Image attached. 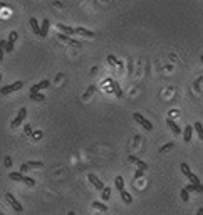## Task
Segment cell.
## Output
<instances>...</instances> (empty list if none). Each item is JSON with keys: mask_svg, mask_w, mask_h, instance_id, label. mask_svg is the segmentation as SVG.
<instances>
[{"mask_svg": "<svg viewBox=\"0 0 203 215\" xmlns=\"http://www.w3.org/2000/svg\"><path fill=\"white\" fill-rule=\"evenodd\" d=\"M8 178L13 180V182H24V173H20V172H12V173H8Z\"/></svg>", "mask_w": 203, "mask_h": 215, "instance_id": "16", "label": "cell"}, {"mask_svg": "<svg viewBox=\"0 0 203 215\" xmlns=\"http://www.w3.org/2000/svg\"><path fill=\"white\" fill-rule=\"evenodd\" d=\"M180 197H181L183 202H188V200H190V192H188L186 188H183L181 192H180Z\"/></svg>", "mask_w": 203, "mask_h": 215, "instance_id": "26", "label": "cell"}, {"mask_svg": "<svg viewBox=\"0 0 203 215\" xmlns=\"http://www.w3.org/2000/svg\"><path fill=\"white\" fill-rule=\"evenodd\" d=\"M25 116H27V109H25V108H20V109H19V114L15 116V119L12 121V128H17V126H20L22 121L25 119Z\"/></svg>", "mask_w": 203, "mask_h": 215, "instance_id": "5", "label": "cell"}, {"mask_svg": "<svg viewBox=\"0 0 203 215\" xmlns=\"http://www.w3.org/2000/svg\"><path fill=\"white\" fill-rule=\"evenodd\" d=\"M76 34H79V36H84V37H89V39L96 37V34H94L93 30H88V29H84V27H76Z\"/></svg>", "mask_w": 203, "mask_h": 215, "instance_id": "10", "label": "cell"}, {"mask_svg": "<svg viewBox=\"0 0 203 215\" xmlns=\"http://www.w3.org/2000/svg\"><path fill=\"white\" fill-rule=\"evenodd\" d=\"M3 165H5V167H10V165H12V158H10V156H5V160H3Z\"/></svg>", "mask_w": 203, "mask_h": 215, "instance_id": "34", "label": "cell"}, {"mask_svg": "<svg viewBox=\"0 0 203 215\" xmlns=\"http://www.w3.org/2000/svg\"><path fill=\"white\" fill-rule=\"evenodd\" d=\"M0 81H2V74H0Z\"/></svg>", "mask_w": 203, "mask_h": 215, "instance_id": "41", "label": "cell"}, {"mask_svg": "<svg viewBox=\"0 0 203 215\" xmlns=\"http://www.w3.org/2000/svg\"><path fill=\"white\" fill-rule=\"evenodd\" d=\"M93 208L99 210V212H106V210H108V205L104 202H93Z\"/></svg>", "mask_w": 203, "mask_h": 215, "instance_id": "20", "label": "cell"}, {"mask_svg": "<svg viewBox=\"0 0 203 215\" xmlns=\"http://www.w3.org/2000/svg\"><path fill=\"white\" fill-rule=\"evenodd\" d=\"M121 198H123L124 203H131V202H133V197L126 192V190H123V192H121Z\"/></svg>", "mask_w": 203, "mask_h": 215, "instance_id": "23", "label": "cell"}, {"mask_svg": "<svg viewBox=\"0 0 203 215\" xmlns=\"http://www.w3.org/2000/svg\"><path fill=\"white\" fill-rule=\"evenodd\" d=\"M49 84H51V82L49 81H47V79H44V81H40V82H39V91H40V89H45V87H49Z\"/></svg>", "mask_w": 203, "mask_h": 215, "instance_id": "30", "label": "cell"}, {"mask_svg": "<svg viewBox=\"0 0 203 215\" xmlns=\"http://www.w3.org/2000/svg\"><path fill=\"white\" fill-rule=\"evenodd\" d=\"M166 124L170 126V130H171L175 135H181V128H180V126H178V124H176V123H175V121H173L171 118H168V119H166Z\"/></svg>", "mask_w": 203, "mask_h": 215, "instance_id": "12", "label": "cell"}, {"mask_svg": "<svg viewBox=\"0 0 203 215\" xmlns=\"http://www.w3.org/2000/svg\"><path fill=\"white\" fill-rule=\"evenodd\" d=\"M143 173H144L143 170H138V172L134 173V178H136V180H138V178H141V177H143Z\"/></svg>", "mask_w": 203, "mask_h": 215, "instance_id": "35", "label": "cell"}, {"mask_svg": "<svg viewBox=\"0 0 203 215\" xmlns=\"http://www.w3.org/2000/svg\"><path fill=\"white\" fill-rule=\"evenodd\" d=\"M30 92H39V86H37V84L32 86V87H30Z\"/></svg>", "mask_w": 203, "mask_h": 215, "instance_id": "37", "label": "cell"}, {"mask_svg": "<svg viewBox=\"0 0 203 215\" xmlns=\"http://www.w3.org/2000/svg\"><path fill=\"white\" fill-rule=\"evenodd\" d=\"M114 185H116V188H118V192H119V193L123 192V190H124V180H123V177H116Z\"/></svg>", "mask_w": 203, "mask_h": 215, "instance_id": "19", "label": "cell"}, {"mask_svg": "<svg viewBox=\"0 0 203 215\" xmlns=\"http://www.w3.org/2000/svg\"><path fill=\"white\" fill-rule=\"evenodd\" d=\"M200 61H201V62H203V54H201V56H200Z\"/></svg>", "mask_w": 203, "mask_h": 215, "instance_id": "40", "label": "cell"}, {"mask_svg": "<svg viewBox=\"0 0 203 215\" xmlns=\"http://www.w3.org/2000/svg\"><path fill=\"white\" fill-rule=\"evenodd\" d=\"M25 135H29V136L32 135V128H30V124H25Z\"/></svg>", "mask_w": 203, "mask_h": 215, "instance_id": "36", "label": "cell"}, {"mask_svg": "<svg viewBox=\"0 0 203 215\" xmlns=\"http://www.w3.org/2000/svg\"><path fill=\"white\" fill-rule=\"evenodd\" d=\"M109 198H111V188L104 187V190H103V200H104V202H108Z\"/></svg>", "mask_w": 203, "mask_h": 215, "instance_id": "27", "label": "cell"}, {"mask_svg": "<svg viewBox=\"0 0 203 215\" xmlns=\"http://www.w3.org/2000/svg\"><path fill=\"white\" fill-rule=\"evenodd\" d=\"M42 167H44L42 161H29V163H24L22 167H20V173H25L30 168H42Z\"/></svg>", "mask_w": 203, "mask_h": 215, "instance_id": "6", "label": "cell"}, {"mask_svg": "<svg viewBox=\"0 0 203 215\" xmlns=\"http://www.w3.org/2000/svg\"><path fill=\"white\" fill-rule=\"evenodd\" d=\"M128 160L131 161V163H134V165H136V167H138L139 170H143V172H144V170H148V165L144 163L143 160H139L138 156H134V155H129V158H128Z\"/></svg>", "mask_w": 203, "mask_h": 215, "instance_id": "8", "label": "cell"}, {"mask_svg": "<svg viewBox=\"0 0 203 215\" xmlns=\"http://www.w3.org/2000/svg\"><path fill=\"white\" fill-rule=\"evenodd\" d=\"M180 170L183 172V175H185L186 178H190L191 175H193V173H191V170H190V167H188L186 163H181V165H180Z\"/></svg>", "mask_w": 203, "mask_h": 215, "instance_id": "21", "label": "cell"}, {"mask_svg": "<svg viewBox=\"0 0 203 215\" xmlns=\"http://www.w3.org/2000/svg\"><path fill=\"white\" fill-rule=\"evenodd\" d=\"M0 215H3V213H2V212H0Z\"/></svg>", "mask_w": 203, "mask_h": 215, "instance_id": "42", "label": "cell"}, {"mask_svg": "<svg viewBox=\"0 0 203 215\" xmlns=\"http://www.w3.org/2000/svg\"><path fill=\"white\" fill-rule=\"evenodd\" d=\"M57 29H59L62 34H66V36H72V34H76V29H72L69 25H64V24H57Z\"/></svg>", "mask_w": 203, "mask_h": 215, "instance_id": "11", "label": "cell"}, {"mask_svg": "<svg viewBox=\"0 0 203 215\" xmlns=\"http://www.w3.org/2000/svg\"><path fill=\"white\" fill-rule=\"evenodd\" d=\"M185 188L188 190V192H198V193H201V192H203V185H193V183H188Z\"/></svg>", "mask_w": 203, "mask_h": 215, "instance_id": "17", "label": "cell"}, {"mask_svg": "<svg viewBox=\"0 0 203 215\" xmlns=\"http://www.w3.org/2000/svg\"><path fill=\"white\" fill-rule=\"evenodd\" d=\"M133 118H134V121H138V123L141 124V126H143V128L146 130V131H151V130H153V124L149 123V121H148L146 118H144L143 114H139V113H134V114H133Z\"/></svg>", "mask_w": 203, "mask_h": 215, "instance_id": "3", "label": "cell"}, {"mask_svg": "<svg viewBox=\"0 0 203 215\" xmlns=\"http://www.w3.org/2000/svg\"><path fill=\"white\" fill-rule=\"evenodd\" d=\"M94 91H96V86H89V87H88V91H86V92H84V96H83V99H84V101H88V99H89V97H91V94H93V92H94Z\"/></svg>", "mask_w": 203, "mask_h": 215, "instance_id": "24", "label": "cell"}, {"mask_svg": "<svg viewBox=\"0 0 203 215\" xmlns=\"http://www.w3.org/2000/svg\"><path fill=\"white\" fill-rule=\"evenodd\" d=\"M175 148V143H166L165 146H161L159 148V153H166V151H170V150H173Z\"/></svg>", "mask_w": 203, "mask_h": 215, "instance_id": "25", "label": "cell"}, {"mask_svg": "<svg viewBox=\"0 0 203 215\" xmlns=\"http://www.w3.org/2000/svg\"><path fill=\"white\" fill-rule=\"evenodd\" d=\"M7 46V41H0V61L3 59V49Z\"/></svg>", "mask_w": 203, "mask_h": 215, "instance_id": "31", "label": "cell"}, {"mask_svg": "<svg viewBox=\"0 0 203 215\" xmlns=\"http://www.w3.org/2000/svg\"><path fill=\"white\" fill-rule=\"evenodd\" d=\"M22 183L29 185V187H34V185H35V180L30 178V177H25V175H24V182H22Z\"/></svg>", "mask_w": 203, "mask_h": 215, "instance_id": "28", "label": "cell"}, {"mask_svg": "<svg viewBox=\"0 0 203 215\" xmlns=\"http://www.w3.org/2000/svg\"><path fill=\"white\" fill-rule=\"evenodd\" d=\"M5 198H7V202H8V203L12 205V208L15 210L17 213H22V212H24V207H22V205H20V203L17 202V198L13 197V195H12L10 192H7V193H5Z\"/></svg>", "mask_w": 203, "mask_h": 215, "instance_id": "2", "label": "cell"}, {"mask_svg": "<svg viewBox=\"0 0 203 215\" xmlns=\"http://www.w3.org/2000/svg\"><path fill=\"white\" fill-rule=\"evenodd\" d=\"M29 97H30L32 101H37V102L45 101V96H44V94H40V92H30V94H29Z\"/></svg>", "mask_w": 203, "mask_h": 215, "instance_id": "18", "label": "cell"}, {"mask_svg": "<svg viewBox=\"0 0 203 215\" xmlns=\"http://www.w3.org/2000/svg\"><path fill=\"white\" fill-rule=\"evenodd\" d=\"M0 7H8L7 3H3V2H0Z\"/></svg>", "mask_w": 203, "mask_h": 215, "instance_id": "38", "label": "cell"}, {"mask_svg": "<svg viewBox=\"0 0 203 215\" xmlns=\"http://www.w3.org/2000/svg\"><path fill=\"white\" fill-rule=\"evenodd\" d=\"M193 130L198 133V136H200V140H203V124L200 123V121H196L195 124H193Z\"/></svg>", "mask_w": 203, "mask_h": 215, "instance_id": "22", "label": "cell"}, {"mask_svg": "<svg viewBox=\"0 0 203 215\" xmlns=\"http://www.w3.org/2000/svg\"><path fill=\"white\" fill-rule=\"evenodd\" d=\"M67 215H76V213H74V212H69V213H67Z\"/></svg>", "mask_w": 203, "mask_h": 215, "instance_id": "39", "label": "cell"}, {"mask_svg": "<svg viewBox=\"0 0 203 215\" xmlns=\"http://www.w3.org/2000/svg\"><path fill=\"white\" fill-rule=\"evenodd\" d=\"M108 62H109L111 66H118V62H119V61L116 59L114 56H111V54H109V56H108Z\"/></svg>", "mask_w": 203, "mask_h": 215, "instance_id": "32", "label": "cell"}, {"mask_svg": "<svg viewBox=\"0 0 203 215\" xmlns=\"http://www.w3.org/2000/svg\"><path fill=\"white\" fill-rule=\"evenodd\" d=\"M104 2H108V0H104Z\"/></svg>", "mask_w": 203, "mask_h": 215, "instance_id": "43", "label": "cell"}, {"mask_svg": "<svg viewBox=\"0 0 203 215\" xmlns=\"http://www.w3.org/2000/svg\"><path fill=\"white\" fill-rule=\"evenodd\" d=\"M30 29H32V32L35 34V36H40V25H39V22H37V19H30Z\"/></svg>", "mask_w": 203, "mask_h": 215, "instance_id": "15", "label": "cell"}, {"mask_svg": "<svg viewBox=\"0 0 203 215\" xmlns=\"http://www.w3.org/2000/svg\"><path fill=\"white\" fill-rule=\"evenodd\" d=\"M49 27H51V20L49 19H44L40 24V37H47V34H49Z\"/></svg>", "mask_w": 203, "mask_h": 215, "instance_id": "9", "label": "cell"}, {"mask_svg": "<svg viewBox=\"0 0 203 215\" xmlns=\"http://www.w3.org/2000/svg\"><path fill=\"white\" fill-rule=\"evenodd\" d=\"M22 87H24V82H22V81H17V82H13V84L3 86L2 89H0V94H2V96H7V94H10V92H13V91L22 89Z\"/></svg>", "mask_w": 203, "mask_h": 215, "instance_id": "1", "label": "cell"}, {"mask_svg": "<svg viewBox=\"0 0 203 215\" xmlns=\"http://www.w3.org/2000/svg\"><path fill=\"white\" fill-rule=\"evenodd\" d=\"M17 37H19V36H17V32H15V30H12L10 34H8V39H7V41H8V42H13V44H15Z\"/></svg>", "mask_w": 203, "mask_h": 215, "instance_id": "29", "label": "cell"}, {"mask_svg": "<svg viewBox=\"0 0 203 215\" xmlns=\"http://www.w3.org/2000/svg\"><path fill=\"white\" fill-rule=\"evenodd\" d=\"M5 51H7V52H13V42H8V41H7Z\"/></svg>", "mask_w": 203, "mask_h": 215, "instance_id": "33", "label": "cell"}, {"mask_svg": "<svg viewBox=\"0 0 203 215\" xmlns=\"http://www.w3.org/2000/svg\"><path fill=\"white\" fill-rule=\"evenodd\" d=\"M108 82L111 84V87H113L114 94L118 96V97H123V91H121V87H119V84H118V82H116L114 79H108Z\"/></svg>", "mask_w": 203, "mask_h": 215, "instance_id": "13", "label": "cell"}, {"mask_svg": "<svg viewBox=\"0 0 203 215\" xmlns=\"http://www.w3.org/2000/svg\"><path fill=\"white\" fill-rule=\"evenodd\" d=\"M57 39H59L61 42H64V44H69V46L81 47V42H79V41H76V39H72L71 36H66V34H59V36H57Z\"/></svg>", "mask_w": 203, "mask_h": 215, "instance_id": "4", "label": "cell"}, {"mask_svg": "<svg viewBox=\"0 0 203 215\" xmlns=\"http://www.w3.org/2000/svg\"><path fill=\"white\" fill-rule=\"evenodd\" d=\"M191 135H193V126H185V131H183V140H185V143H190L191 141Z\"/></svg>", "mask_w": 203, "mask_h": 215, "instance_id": "14", "label": "cell"}, {"mask_svg": "<svg viewBox=\"0 0 203 215\" xmlns=\"http://www.w3.org/2000/svg\"><path fill=\"white\" fill-rule=\"evenodd\" d=\"M88 178H89V182H91V183L94 185V188H98L99 192H103V190H104V183L101 182V180H99L98 177H96V175H93V173H89V175H88Z\"/></svg>", "mask_w": 203, "mask_h": 215, "instance_id": "7", "label": "cell"}]
</instances>
